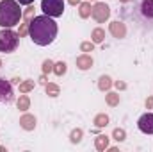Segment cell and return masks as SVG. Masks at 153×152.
<instances>
[{"instance_id":"obj_1","label":"cell","mask_w":153,"mask_h":152,"mask_svg":"<svg viewBox=\"0 0 153 152\" xmlns=\"http://www.w3.org/2000/svg\"><path fill=\"white\" fill-rule=\"evenodd\" d=\"M29 34L30 39L39 45V47H46L57 38V23L52 20V16H36L29 27Z\"/></svg>"},{"instance_id":"obj_2","label":"cell","mask_w":153,"mask_h":152,"mask_svg":"<svg viewBox=\"0 0 153 152\" xmlns=\"http://www.w3.org/2000/svg\"><path fill=\"white\" fill-rule=\"evenodd\" d=\"M22 18V9L16 0H2L0 2V27L11 29L16 23H20Z\"/></svg>"},{"instance_id":"obj_3","label":"cell","mask_w":153,"mask_h":152,"mask_svg":"<svg viewBox=\"0 0 153 152\" xmlns=\"http://www.w3.org/2000/svg\"><path fill=\"white\" fill-rule=\"evenodd\" d=\"M20 41V34L11 29L0 30V52H14Z\"/></svg>"},{"instance_id":"obj_4","label":"cell","mask_w":153,"mask_h":152,"mask_svg":"<svg viewBox=\"0 0 153 152\" xmlns=\"http://www.w3.org/2000/svg\"><path fill=\"white\" fill-rule=\"evenodd\" d=\"M41 9H43L45 14L52 16V18L63 16V13H64V0H43Z\"/></svg>"},{"instance_id":"obj_5","label":"cell","mask_w":153,"mask_h":152,"mask_svg":"<svg viewBox=\"0 0 153 152\" xmlns=\"http://www.w3.org/2000/svg\"><path fill=\"white\" fill-rule=\"evenodd\" d=\"M137 125L139 129L142 131V133H146V134H153V113H146V115H142L137 122Z\"/></svg>"},{"instance_id":"obj_6","label":"cell","mask_w":153,"mask_h":152,"mask_svg":"<svg viewBox=\"0 0 153 152\" xmlns=\"http://www.w3.org/2000/svg\"><path fill=\"white\" fill-rule=\"evenodd\" d=\"M139 13L141 16L148 20V22H151L153 20V0H141V4H139Z\"/></svg>"},{"instance_id":"obj_7","label":"cell","mask_w":153,"mask_h":152,"mask_svg":"<svg viewBox=\"0 0 153 152\" xmlns=\"http://www.w3.org/2000/svg\"><path fill=\"white\" fill-rule=\"evenodd\" d=\"M13 100V88L5 79H0V102H11Z\"/></svg>"},{"instance_id":"obj_8","label":"cell","mask_w":153,"mask_h":152,"mask_svg":"<svg viewBox=\"0 0 153 152\" xmlns=\"http://www.w3.org/2000/svg\"><path fill=\"white\" fill-rule=\"evenodd\" d=\"M93 14H95V18L98 20V22H101V20H105V18L109 16V6H105V4H98V6L95 7Z\"/></svg>"},{"instance_id":"obj_9","label":"cell","mask_w":153,"mask_h":152,"mask_svg":"<svg viewBox=\"0 0 153 152\" xmlns=\"http://www.w3.org/2000/svg\"><path fill=\"white\" fill-rule=\"evenodd\" d=\"M91 65H93V59L87 57V56H82V57H78V59H77V66H78L80 70H87Z\"/></svg>"},{"instance_id":"obj_10","label":"cell","mask_w":153,"mask_h":152,"mask_svg":"<svg viewBox=\"0 0 153 152\" xmlns=\"http://www.w3.org/2000/svg\"><path fill=\"white\" fill-rule=\"evenodd\" d=\"M110 29H112V32H114V36H118V38H123L125 36V27L119 25V22H114V23L110 25Z\"/></svg>"},{"instance_id":"obj_11","label":"cell","mask_w":153,"mask_h":152,"mask_svg":"<svg viewBox=\"0 0 153 152\" xmlns=\"http://www.w3.org/2000/svg\"><path fill=\"white\" fill-rule=\"evenodd\" d=\"M22 124H23L25 129H32L34 124H36V120H34L32 116H23V118H22Z\"/></svg>"},{"instance_id":"obj_12","label":"cell","mask_w":153,"mask_h":152,"mask_svg":"<svg viewBox=\"0 0 153 152\" xmlns=\"http://www.w3.org/2000/svg\"><path fill=\"white\" fill-rule=\"evenodd\" d=\"M64 72H66V65H64V63H57V65H55V74H57V75H63Z\"/></svg>"},{"instance_id":"obj_13","label":"cell","mask_w":153,"mask_h":152,"mask_svg":"<svg viewBox=\"0 0 153 152\" xmlns=\"http://www.w3.org/2000/svg\"><path fill=\"white\" fill-rule=\"evenodd\" d=\"M107 122H109L107 116H98V118H96V125H100V127H101V125H107Z\"/></svg>"},{"instance_id":"obj_14","label":"cell","mask_w":153,"mask_h":152,"mask_svg":"<svg viewBox=\"0 0 153 152\" xmlns=\"http://www.w3.org/2000/svg\"><path fill=\"white\" fill-rule=\"evenodd\" d=\"M114 136H116V140H118V141L125 140V131H119V129H116V131H114Z\"/></svg>"},{"instance_id":"obj_15","label":"cell","mask_w":153,"mask_h":152,"mask_svg":"<svg viewBox=\"0 0 153 152\" xmlns=\"http://www.w3.org/2000/svg\"><path fill=\"white\" fill-rule=\"evenodd\" d=\"M101 39H103V30H100V29H98V30H95V41H98V43H100Z\"/></svg>"},{"instance_id":"obj_16","label":"cell","mask_w":153,"mask_h":152,"mask_svg":"<svg viewBox=\"0 0 153 152\" xmlns=\"http://www.w3.org/2000/svg\"><path fill=\"white\" fill-rule=\"evenodd\" d=\"M100 80H101V83H100V88H109V84H110V83H109V80H110L109 77H101Z\"/></svg>"},{"instance_id":"obj_17","label":"cell","mask_w":153,"mask_h":152,"mask_svg":"<svg viewBox=\"0 0 153 152\" xmlns=\"http://www.w3.org/2000/svg\"><path fill=\"white\" fill-rule=\"evenodd\" d=\"M46 89H48V93H50V95H52V97H57V93H59V89H57L55 86H48Z\"/></svg>"},{"instance_id":"obj_18","label":"cell","mask_w":153,"mask_h":152,"mask_svg":"<svg viewBox=\"0 0 153 152\" xmlns=\"http://www.w3.org/2000/svg\"><path fill=\"white\" fill-rule=\"evenodd\" d=\"M80 134H82L80 131H75V133L71 134V141H80Z\"/></svg>"},{"instance_id":"obj_19","label":"cell","mask_w":153,"mask_h":152,"mask_svg":"<svg viewBox=\"0 0 153 152\" xmlns=\"http://www.w3.org/2000/svg\"><path fill=\"white\" fill-rule=\"evenodd\" d=\"M116 102H118V97L110 93V95H109V104H116Z\"/></svg>"},{"instance_id":"obj_20","label":"cell","mask_w":153,"mask_h":152,"mask_svg":"<svg viewBox=\"0 0 153 152\" xmlns=\"http://www.w3.org/2000/svg\"><path fill=\"white\" fill-rule=\"evenodd\" d=\"M52 70V63L50 61H45V72H50Z\"/></svg>"},{"instance_id":"obj_21","label":"cell","mask_w":153,"mask_h":152,"mask_svg":"<svg viewBox=\"0 0 153 152\" xmlns=\"http://www.w3.org/2000/svg\"><path fill=\"white\" fill-rule=\"evenodd\" d=\"M18 2H20V4H23V6H29V4H32L34 0H18Z\"/></svg>"},{"instance_id":"obj_22","label":"cell","mask_w":153,"mask_h":152,"mask_svg":"<svg viewBox=\"0 0 153 152\" xmlns=\"http://www.w3.org/2000/svg\"><path fill=\"white\" fill-rule=\"evenodd\" d=\"M18 106H22V107H27V98H22V100L18 102Z\"/></svg>"},{"instance_id":"obj_23","label":"cell","mask_w":153,"mask_h":152,"mask_svg":"<svg viewBox=\"0 0 153 152\" xmlns=\"http://www.w3.org/2000/svg\"><path fill=\"white\" fill-rule=\"evenodd\" d=\"M87 9H89L87 6H82V16H87Z\"/></svg>"},{"instance_id":"obj_24","label":"cell","mask_w":153,"mask_h":152,"mask_svg":"<svg viewBox=\"0 0 153 152\" xmlns=\"http://www.w3.org/2000/svg\"><path fill=\"white\" fill-rule=\"evenodd\" d=\"M89 48H93V45H89V43H84L82 45V50H89Z\"/></svg>"},{"instance_id":"obj_25","label":"cell","mask_w":153,"mask_h":152,"mask_svg":"<svg viewBox=\"0 0 153 152\" xmlns=\"http://www.w3.org/2000/svg\"><path fill=\"white\" fill-rule=\"evenodd\" d=\"M78 2V0H71V4H77Z\"/></svg>"}]
</instances>
